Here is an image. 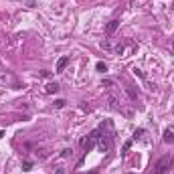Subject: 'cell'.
<instances>
[{"label": "cell", "instance_id": "1", "mask_svg": "<svg viewBox=\"0 0 174 174\" xmlns=\"http://www.w3.org/2000/svg\"><path fill=\"white\" fill-rule=\"evenodd\" d=\"M99 136H101V130L97 128V130H93L91 134L87 136V138H81V148L85 152H89V150H93L97 146V140H99Z\"/></svg>", "mask_w": 174, "mask_h": 174}, {"label": "cell", "instance_id": "2", "mask_svg": "<svg viewBox=\"0 0 174 174\" xmlns=\"http://www.w3.org/2000/svg\"><path fill=\"white\" fill-rule=\"evenodd\" d=\"M170 164H172V156H162V158L156 162V174H166L170 170Z\"/></svg>", "mask_w": 174, "mask_h": 174}, {"label": "cell", "instance_id": "3", "mask_svg": "<svg viewBox=\"0 0 174 174\" xmlns=\"http://www.w3.org/2000/svg\"><path fill=\"white\" fill-rule=\"evenodd\" d=\"M99 130H101V128H99ZM97 148H99V152H109V148H111V136L103 134V130H101L99 140H97Z\"/></svg>", "mask_w": 174, "mask_h": 174}, {"label": "cell", "instance_id": "4", "mask_svg": "<svg viewBox=\"0 0 174 174\" xmlns=\"http://www.w3.org/2000/svg\"><path fill=\"white\" fill-rule=\"evenodd\" d=\"M162 140H164V144H174V126H168L162 132Z\"/></svg>", "mask_w": 174, "mask_h": 174}, {"label": "cell", "instance_id": "5", "mask_svg": "<svg viewBox=\"0 0 174 174\" xmlns=\"http://www.w3.org/2000/svg\"><path fill=\"white\" fill-rule=\"evenodd\" d=\"M71 63V57H67V55H65V57H61L57 61V67H55V73H63L65 71V67H67V65Z\"/></svg>", "mask_w": 174, "mask_h": 174}, {"label": "cell", "instance_id": "6", "mask_svg": "<svg viewBox=\"0 0 174 174\" xmlns=\"http://www.w3.org/2000/svg\"><path fill=\"white\" fill-rule=\"evenodd\" d=\"M117 26H120V18L109 20V22H107V26H105V34H113L117 30Z\"/></svg>", "mask_w": 174, "mask_h": 174}, {"label": "cell", "instance_id": "7", "mask_svg": "<svg viewBox=\"0 0 174 174\" xmlns=\"http://www.w3.org/2000/svg\"><path fill=\"white\" fill-rule=\"evenodd\" d=\"M59 89H61V85H59V83L55 81V83H49V85L45 87V93H49V95H53V93H59Z\"/></svg>", "mask_w": 174, "mask_h": 174}, {"label": "cell", "instance_id": "8", "mask_svg": "<svg viewBox=\"0 0 174 174\" xmlns=\"http://www.w3.org/2000/svg\"><path fill=\"white\" fill-rule=\"evenodd\" d=\"M144 134H146V130H144V128H138V130L134 132V136H132V140H134V142H136V140H140V138H142Z\"/></svg>", "mask_w": 174, "mask_h": 174}, {"label": "cell", "instance_id": "9", "mask_svg": "<svg viewBox=\"0 0 174 174\" xmlns=\"http://www.w3.org/2000/svg\"><path fill=\"white\" fill-rule=\"evenodd\" d=\"M126 91H128V95H130V99H136L138 97V89H134V87H126Z\"/></svg>", "mask_w": 174, "mask_h": 174}, {"label": "cell", "instance_id": "10", "mask_svg": "<svg viewBox=\"0 0 174 174\" xmlns=\"http://www.w3.org/2000/svg\"><path fill=\"white\" fill-rule=\"evenodd\" d=\"M95 69H97V71H99V73H105V71H107V65H105V63H101V61H99V63L95 65Z\"/></svg>", "mask_w": 174, "mask_h": 174}, {"label": "cell", "instance_id": "11", "mask_svg": "<svg viewBox=\"0 0 174 174\" xmlns=\"http://www.w3.org/2000/svg\"><path fill=\"white\" fill-rule=\"evenodd\" d=\"M22 170H24V172H29V170H33V162H30V160H24Z\"/></svg>", "mask_w": 174, "mask_h": 174}, {"label": "cell", "instance_id": "12", "mask_svg": "<svg viewBox=\"0 0 174 174\" xmlns=\"http://www.w3.org/2000/svg\"><path fill=\"white\" fill-rule=\"evenodd\" d=\"M65 99H55V107H57V109H61V107H65Z\"/></svg>", "mask_w": 174, "mask_h": 174}, {"label": "cell", "instance_id": "13", "mask_svg": "<svg viewBox=\"0 0 174 174\" xmlns=\"http://www.w3.org/2000/svg\"><path fill=\"white\" fill-rule=\"evenodd\" d=\"M101 49H107V51H109V49H111L109 41H101Z\"/></svg>", "mask_w": 174, "mask_h": 174}, {"label": "cell", "instance_id": "14", "mask_svg": "<svg viewBox=\"0 0 174 174\" xmlns=\"http://www.w3.org/2000/svg\"><path fill=\"white\" fill-rule=\"evenodd\" d=\"M69 154H71V150H69V148H65V150L63 152H61V156H63V158H67V156Z\"/></svg>", "mask_w": 174, "mask_h": 174}, {"label": "cell", "instance_id": "15", "mask_svg": "<svg viewBox=\"0 0 174 174\" xmlns=\"http://www.w3.org/2000/svg\"><path fill=\"white\" fill-rule=\"evenodd\" d=\"M101 85H105V87H111V85H113V81H111V79H105V81H103Z\"/></svg>", "mask_w": 174, "mask_h": 174}, {"label": "cell", "instance_id": "16", "mask_svg": "<svg viewBox=\"0 0 174 174\" xmlns=\"http://www.w3.org/2000/svg\"><path fill=\"white\" fill-rule=\"evenodd\" d=\"M134 73H136V75H138V77H142V79H144V77H146V75H144V73H142V71H140V69H134Z\"/></svg>", "mask_w": 174, "mask_h": 174}, {"label": "cell", "instance_id": "17", "mask_svg": "<svg viewBox=\"0 0 174 174\" xmlns=\"http://www.w3.org/2000/svg\"><path fill=\"white\" fill-rule=\"evenodd\" d=\"M130 146H132V142H126V144H124V152L130 150Z\"/></svg>", "mask_w": 174, "mask_h": 174}, {"label": "cell", "instance_id": "18", "mask_svg": "<svg viewBox=\"0 0 174 174\" xmlns=\"http://www.w3.org/2000/svg\"><path fill=\"white\" fill-rule=\"evenodd\" d=\"M55 174H65V172H63V168H57V170H55Z\"/></svg>", "mask_w": 174, "mask_h": 174}, {"label": "cell", "instance_id": "19", "mask_svg": "<svg viewBox=\"0 0 174 174\" xmlns=\"http://www.w3.org/2000/svg\"><path fill=\"white\" fill-rule=\"evenodd\" d=\"M2 136H4V132H2V130H0V138H2Z\"/></svg>", "mask_w": 174, "mask_h": 174}, {"label": "cell", "instance_id": "20", "mask_svg": "<svg viewBox=\"0 0 174 174\" xmlns=\"http://www.w3.org/2000/svg\"><path fill=\"white\" fill-rule=\"evenodd\" d=\"M91 174H97V172H91Z\"/></svg>", "mask_w": 174, "mask_h": 174}]
</instances>
